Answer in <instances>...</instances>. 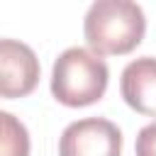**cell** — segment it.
Here are the masks:
<instances>
[{
  "label": "cell",
  "mask_w": 156,
  "mask_h": 156,
  "mask_svg": "<svg viewBox=\"0 0 156 156\" xmlns=\"http://www.w3.org/2000/svg\"><path fill=\"white\" fill-rule=\"evenodd\" d=\"M83 34L98 56H124L141 44L146 17L136 0H93L83 20Z\"/></svg>",
  "instance_id": "1"
},
{
  "label": "cell",
  "mask_w": 156,
  "mask_h": 156,
  "mask_svg": "<svg viewBox=\"0 0 156 156\" xmlns=\"http://www.w3.org/2000/svg\"><path fill=\"white\" fill-rule=\"evenodd\" d=\"M110 83L107 63L90 49L71 46L58 54L51 68V93L66 107H88L98 102Z\"/></svg>",
  "instance_id": "2"
},
{
  "label": "cell",
  "mask_w": 156,
  "mask_h": 156,
  "mask_svg": "<svg viewBox=\"0 0 156 156\" xmlns=\"http://www.w3.org/2000/svg\"><path fill=\"white\" fill-rule=\"evenodd\" d=\"M5 117H7V112H5V110H0V129H2V124H5Z\"/></svg>",
  "instance_id": "8"
},
{
  "label": "cell",
  "mask_w": 156,
  "mask_h": 156,
  "mask_svg": "<svg viewBox=\"0 0 156 156\" xmlns=\"http://www.w3.org/2000/svg\"><path fill=\"white\" fill-rule=\"evenodd\" d=\"M119 93L124 102L146 117H156V58L141 56L124 66Z\"/></svg>",
  "instance_id": "5"
},
{
  "label": "cell",
  "mask_w": 156,
  "mask_h": 156,
  "mask_svg": "<svg viewBox=\"0 0 156 156\" xmlns=\"http://www.w3.org/2000/svg\"><path fill=\"white\" fill-rule=\"evenodd\" d=\"M41 76L34 49L20 39H0V98L15 100L34 93Z\"/></svg>",
  "instance_id": "4"
},
{
  "label": "cell",
  "mask_w": 156,
  "mask_h": 156,
  "mask_svg": "<svg viewBox=\"0 0 156 156\" xmlns=\"http://www.w3.org/2000/svg\"><path fill=\"white\" fill-rule=\"evenodd\" d=\"M29 149L32 141L27 127L12 112H7L5 124L0 129V156H29Z\"/></svg>",
  "instance_id": "6"
},
{
  "label": "cell",
  "mask_w": 156,
  "mask_h": 156,
  "mask_svg": "<svg viewBox=\"0 0 156 156\" xmlns=\"http://www.w3.org/2000/svg\"><path fill=\"white\" fill-rule=\"evenodd\" d=\"M134 151H136V156H156V122L139 129Z\"/></svg>",
  "instance_id": "7"
},
{
  "label": "cell",
  "mask_w": 156,
  "mask_h": 156,
  "mask_svg": "<svg viewBox=\"0 0 156 156\" xmlns=\"http://www.w3.org/2000/svg\"><path fill=\"white\" fill-rule=\"evenodd\" d=\"M58 156H122V132L105 117L71 122L58 139Z\"/></svg>",
  "instance_id": "3"
}]
</instances>
